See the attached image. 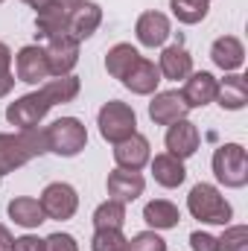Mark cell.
<instances>
[{
	"mask_svg": "<svg viewBox=\"0 0 248 251\" xmlns=\"http://www.w3.org/2000/svg\"><path fill=\"white\" fill-rule=\"evenodd\" d=\"M170 32H173V26H170V18L164 15V12H143L140 18H137V24H134V35H137V41L143 44V47H161L167 38H170Z\"/></svg>",
	"mask_w": 248,
	"mask_h": 251,
	"instance_id": "obj_12",
	"label": "cell"
},
{
	"mask_svg": "<svg viewBox=\"0 0 248 251\" xmlns=\"http://www.w3.org/2000/svg\"><path fill=\"white\" fill-rule=\"evenodd\" d=\"M216 85H219L216 76L207 73V70L190 73L184 79V91H181L187 108H204V105H210V102L216 100Z\"/></svg>",
	"mask_w": 248,
	"mask_h": 251,
	"instance_id": "obj_13",
	"label": "cell"
},
{
	"mask_svg": "<svg viewBox=\"0 0 248 251\" xmlns=\"http://www.w3.org/2000/svg\"><path fill=\"white\" fill-rule=\"evenodd\" d=\"M99 24H102V9H99V3H91V0H85L79 9H73L70 12V21H67V32L82 44L85 38H91L97 29H99Z\"/></svg>",
	"mask_w": 248,
	"mask_h": 251,
	"instance_id": "obj_17",
	"label": "cell"
},
{
	"mask_svg": "<svg viewBox=\"0 0 248 251\" xmlns=\"http://www.w3.org/2000/svg\"><path fill=\"white\" fill-rule=\"evenodd\" d=\"M210 59H213V64L219 70L231 73V70H240L243 67V62H246V47H243V41L237 35H222V38L213 41Z\"/></svg>",
	"mask_w": 248,
	"mask_h": 251,
	"instance_id": "obj_18",
	"label": "cell"
},
{
	"mask_svg": "<svg viewBox=\"0 0 248 251\" xmlns=\"http://www.w3.org/2000/svg\"><path fill=\"white\" fill-rule=\"evenodd\" d=\"M29 9H35V12H41V9H47V6H53V0H24Z\"/></svg>",
	"mask_w": 248,
	"mask_h": 251,
	"instance_id": "obj_38",
	"label": "cell"
},
{
	"mask_svg": "<svg viewBox=\"0 0 248 251\" xmlns=\"http://www.w3.org/2000/svg\"><path fill=\"white\" fill-rule=\"evenodd\" d=\"M158 70H161L164 79H173V82L187 79V76L193 73V56L187 53L184 44H170V47H164V53H161Z\"/></svg>",
	"mask_w": 248,
	"mask_h": 251,
	"instance_id": "obj_21",
	"label": "cell"
},
{
	"mask_svg": "<svg viewBox=\"0 0 248 251\" xmlns=\"http://www.w3.org/2000/svg\"><path fill=\"white\" fill-rule=\"evenodd\" d=\"M143 187H146V181H143L140 173L120 170V167H117L114 173H108V181H105L108 196H111L114 201H120V204H128V201H134L137 196H143Z\"/></svg>",
	"mask_w": 248,
	"mask_h": 251,
	"instance_id": "obj_16",
	"label": "cell"
},
{
	"mask_svg": "<svg viewBox=\"0 0 248 251\" xmlns=\"http://www.w3.org/2000/svg\"><path fill=\"white\" fill-rule=\"evenodd\" d=\"M15 249V237L9 234L6 225H0V251H12Z\"/></svg>",
	"mask_w": 248,
	"mask_h": 251,
	"instance_id": "obj_36",
	"label": "cell"
},
{
	"mask_svg": "<svg viewBox=\"0 0 248 251\" xmlns=\"http://www.w3.org/2000/svg\"><path fill=\"white\" fill-rule=\"evenodd\" d=\"M91 251H128L123 228H99L91 240Z\"/></svg>",
	"mask_w": 248,
	"mask_h": 251,
	"instance_id": "obj_29",
	"label": "cell"
},
{
	"mask_svg": "<svg viewBox=\"0 0 248 251\" xmlns=\"http://www.w3.org/2000/svg\"><path fill=\"white\" fill-rule=\"evenodd\" d=\"M143 219H146V225L152 231H170V228H178L181 210L167 199H155V201H149L143 207Z\"/></svg>",
	"mask_w": 248,
	"mask_h": 251,
	"instance_id": "obj_23",
	"label": "cell"
},
{
	"mask_svg": "<svg viewBox=\"0 0 248 251\" xmlns=\"http://www.w3.org/2000/svg\"><path fill=\"white\" fill-rule=\"evenodd\" d=\"M213 102H219L225 111H240V108H246V102H248L246 76H240V73H228V76L216 85V100H213Z\"/></svg>",
	"mask_w": 248,
	"mask_h": 251,
	"instance_id": "obj_20",
	"label": "cell"
},
{
	"mask_svg": "<svg viewBox=\"0 0 248 251\" xmlns=\"http://www.w3.org/2000/svg\"><path fill=\"white\" fill-rule=\"evenodd\" d=\"M152 158V149H149V140L143 134H131L120 143H114V161L120 170H131V173H140Z\"/></svg>",
	"mask_w": 248,
	"mask_h": 251,
	"instance_id": "obj_11",
	"label": "cell"
},
{
	"mask_svg": "<svg viewBox=\"0 0 248 251\" xmlns=\"http://www.w3.org/2000/svg\"><path fill=\"white\" fill-rule=\"evenodd\" d=\"M41 91L50 97L53 105H64V102H73V100L79 97L82 82H79V76H73V73H67V76H53V79H47V82L41 85Z\"/></svg>",
	"mask_w": 248,
	"mask_h": 251,
	"instance_id": "obj_25",
	"label": "cell"
},
{
	"mask_svg": "<svg viewBox=\"0 0 248 251\" xmlns=\"http://www.w3.org/2000/svg\"><path fill=\"white\" fill-rule=\"evenodd\" d=\"M170 9L181 24H201L210 12V3L207 0H170Z\"/></svg>",
	"mask_w": 248,
	"mask_h": 251,
	"instance_id": "obj_28",
	"label": "cell"
},
{
	"mask_svg": "<svg viewBox=\"0 0 248 251\" xmlns=\"http://www.w3.org/2000/svg\"><path fill=\"white\" fill-rule=\"evenodd\" d=\"M15 76H18V82H26V85H44L50 79V64H47L44 47H38V44L21 47L15 56Z\"/></svg>",
	"mask_w": 248,
	"mask_h": 251,
	"instance_id": "obj_9",
	"label": "cell"
},
{
	"mask_svg": "<svg viewBox=\"0 0 248 251\" xmlns=\"http://www.w3.org/2000/svg\"><path fill=\"white\" fill-rule=\"evenodd\" d=\"M85 0H53V6H59V9H64V12H73V9H79Z\"/></svg>",
	"mask_w": 248,
	"mask_h": 251,
	"instance_id": "obj_37",
	"label": "cell"
},
{
	"mask_svg": "<svg viewBox=\"0 0 248 251\" xmlns=\"http://www.w3.org/2000/svg\"><path fill=\"white\" fill-rule=\"evenodd\" d=\"M97 126H99V134L108 140V143H120L125 137H131L137 131V114L128 102L120 100H111L99 108L97 114Z\"/></svg>",
	"mask_w": 248,
	"mask_h": 251,
	"instance_id": "obj_5",
	"label": "cell"
},
{
	"mask_svg": "<svg viewBox=\"0 0 248 251\" xmlns=\"http://www.w3.org/2000/svg\"><path fill=\"white\" fill-rule=\"evenodd\" d=\"M213 176L219 184L240 190L248 184V155L240 143H222L213 152Z\"/></svg>",
	"mask_w": 248,
	"mask_h": 251,
	"instance_id": "obj_4",
	"label": "cell"
},
{
	"mask_svg": "<svg viewBox=\"0 0 248 251\" xmlns=\"http://www.w3.org/2000/svg\"><path fill=\"white\" fill-rule=\"evenodd\" d=\"M190 249L193 251H219V246H216V237H213V234L193 231V234H190Z\"/></svg>",
	"mask_w": 248,
	"mask_h": 251,
	"instance_id": "obj_34",
	"label": "cell"
},
{
	"mask_svg": "<svg viewBox=\"0 0 248 251\" xmlns=\"http://www.w3.org/2000/svg\"><path fill=\"white\" fill-rule=\"evenodd\" d=\"M67 21H70V12H64L59 6H47L35 12V38L47 41L59 32H67Z\"/></svg>",
	"mask_w": 248,
	"mask_h": 251,
	"instance_id": "obj_24",
	"label": "cell"
},
{
	"mask_svg": "<svg viewBox=\"0 0 248 251\" xmlns=\"http://www.w3.org/2000/svg\"><path fill=\"white\" fill-rule=\"evenodd\" d=\"M167 149H170V155H175V158H190V155H196V149H198V143H201V134H198V128L196 123H190V120H178V123H173L167 128Z\"/></svg>",
	"mask_w": 248,
	"mask_h": 251,
	"instance_id": "obj_15",
	"label": "cell"
},
{
	"mask_svg": "<svg viewBox=\"0 0 248 251\" xmlns=\"http://www.w3.org/2000/svg\"><path fill=\"white\" fill-rule=\"evenodd\" d=\"M219 251H246L248 249V228L246 225H231L225 228L222 237H216Z\"/></svg>",
	"mask_w": 248,
	"mask_h": 251,
	"instance_id": "obj_30",
	"label": "cell"
},
{
	"mask_svg": "<svg viewBox=\"0 0 248 251\" xmlns=\"http://www.w3.org/2000/svg\"><path fill=\"white\" fill-rule=\"evenodd\" d=\"M207 3H210V0H207Z\"/></svg>",
	"mask_w": 248,
	"mask_h": 251,
	"instance_id": "obj_40",
	"label": "cell"
},
{
	"mask_svg": "<svg viewBox=\"0 0 248 251\" xmlns=\"http://www.w3.org/2000/svg\"><path fill=\"white\" fill-rule=\"evenodd\" d=\"M137 59H140L137 47H131V44H114V47L108 50V56H105V70H108L114 79L123 82V76L134 67Z\"/></svg>",
	"mask_w": 248,
	"mask_h": 251,
	"instance_id": "obj_26",
	"label": "cell"
},
{
	"mask_svg": "<svg viewBox=\"0 0 248 251\" xmlns=\"http://www.w3.org/2000/svg\"><path fill=\"white\" fill-rule=\"evenodd\" d=\"M47 152L44 128H21V131H0V176L21 170L32 158Z\"/></svg>",
	"mask_w": 248,
	"mask_h": 251,
	"instance_id": "obj_1",
	"label": "cell"
},
{
	"mask_svg": "<svg viewBox=\"0 0 248 251\" xmlns=\"http://www.w3.org/2000/svg\"><path fill=\"white\" fill-rule=\"evenodd\" d=\"M44 140H47V152H56L62 158H76L88 146V128L76 117H62L44 128Z\"/></svg>",
	"mask_w": 248,
	"mask_h": 251,
	"instance_id": "obj_3",
	"label": "cell"
},
{
	"mask_svg": "<svg viewBox=\"0 0 248 251\" xmlns=\"http://www.w3.org/2000/svg\"><path fill=\"white\" fill-rule=\"evenodd\" d=\"M41 210H44V216L47 219H70L76 210H79V196H76V190L70 187L67 181H53V184H47L44 193H41Z\"/></svg>",
	"mask_w": 248,
	"mask_h": 251,
	"instance_id": "obj_7",
	"label": "cell"
},
{
	"mask_svg": "<svg viewBox=\"0 0 248 251\" xmlns=\"http://www.w3.org/2000/svg\"><path fill=\"white\" fill-rule=\"evenodd\" d=\"M44 53H47V64H50V76H67L79 64V41L70 32H59V35L47 38Z\"/></svg>",
	"mask_w": 248,
	"mask_h": 251,
	"instance_id": "obj_8",
	"label": "cell"
},
{
	"mask_svg": "<svg viewBox=\"0 0 248 251\" xmlns=\"http://www.w3.org/2000/svg\"><path fill=\"white\" fill-rule=\"evenodd\" d=\"M6 210H9V219H12L15 225H21V228H38L41 222H47V216H44V210H41V201L32 199V196H18V199H12Z\"/></svg>",
	"mask_w": 248,
	"mask_h": 251,
	"instance_id": "obj_22",
	"label": "cell"
},
{
	"mask_svg": "<svg viewBox=\"0 0 248 251\" xmlns=\"http://www.w3.org/2000/svg\"><path fill=\"white\" fill-rule=\"evenodd\" d=\"M50 108H53L50 97L38 88V91H32V94H26V97H18L15 102H9L6 120L12 126H18V131H21V128H38V123L47 117Z\"/></svg>",
	"mask_w": 248,
	"mask_h": 251,
	"instance_id": "obj_6",
	"label": "cell"
},
{
	"mask_svg": "<svg viewBox=\"0 0 248 251\" xmlns=\"http://www.w3.org/2000/svg\"><path fill=\"white\" fill-rule=\"evenodd\" d=\"M187 102L181 91H155L149 102V117L155 126H173L178 120H187Z\"/></svg>",
	"mask_w": 248,
	"mask_h": 251,
	"instance_id": "obj_10",
	"label": "cell"
},
{
	"mask_svg": "<svg viewBox=\"0 0 248 251\" xmlns=\"http://www.w3.org/2000/svg\"><path fill=\"white\" fill-rule=\"evenodd\" d=\"M128 251H167V240L155 231H140L128 240Z\"/></svg>",
	"mask_w": 248,
	"mask_h": 251,
	"instance_id": "obj_31",
	"label": "cell"
},
{
	"mask_svg": "<svg viewBox=\"0 0 248 251\" xmlns=\"http://www.w3.org/2000/svg\"><path fill=\"white\" fill-rule=\"evenodd\" d=\"M12 251H47V243L41 237H32V234H24L15 240V249Z\"/></svg>",
	"mask_w": 248,
	"mask_h": 251,
	"instance_id": "obj_35",
	"label": "cell"
},
{
	"mask_svg": "<svg viewBox=\"0 0 248 251\" xmlns=\"http://www.w3.org/2000/svg\"><path fill=\"white\" fill-rule=\"evenodd\" d=\"M149 167H152V176L161 187L173 190V187H181L187 178V170H184V161L170 155V152H161L155 158H149Z\"/></svg>",
	"mask_w": 248,
	"mask_h": 251,
	"instance_id": "obj_19",
	"label": "cell"
},
{
	"mask_svg": "<svg viewBox=\"0 0 248 251\" xmlns=\"http://www.w3.org/2000/svg\"><path fill=\"white\" fill-rule=\"evenodd\" d=\"M187 210L193 213V219L207 222V225H228L234 219V207L228 204V199L213 187V184H196L187 196Z\"/></svg>",
	"mask_w": 248,
	"mask_h": 251,
	"instance_id": "obj_2",
	"label": "cell"
},
{
	"mask_svg": "<svg viewBox=\"0 0 248 251\" xmlns=\"http://www.w3.org/2000/svg\"><path fill=\"white\" fill-rule=\"evenodd\" d=\"M123 225H125V204H120V201L108 199L94 210V228L97 231L99 228H123Z\"/></svg>",
	"mask_w": 248,
	"mask_h": 251,
	"instance_id": "obj_27",
	"label": "cell"
},
{
	"mask_svg": "<svg viewBox=\"0 0 248 251\" xmlns=\"http://www.w3.org/2000/svg\"><path fill=\"white\" fill-rule=\"evenodd\" d=\"M47 251H79V243H76V237H70V234H50L47 240Z\"/></svg>",
	"mask_w": 248,
	"mask_h": 251,
	"instance_id": "obj_33",
	"label": "cell"
},
{
	"mask_svg": "<svg viewBox=\"0 0 248 251\" xmlns=\"http://www.w3.org/2000/svg\"><path fill=\"white\" fill-rule=\"evenodd\" d=\"M123 85L131 94H137V97H149V94H155L158 85H161V70H158V64L152 62V59H143V56H140V59L134 62V67L123 76Z\"/></svg>",
	"mask_w": 248,
	"mask_h": 251,
	"instance_id": "obj_14",
	"label": "cell"
},
{
	"mask_svg": "<svg viewBox=\"0 0 248 251\" xmlns=\"http://www.w3.org/2000/svg\"><path fill=\"white\" fill-rule=\"evenodd\" d=\"M0 178H3V176H0Z\"/></svg>",
	"mask_w": 248,
	"mask_h": 251,
	"instance_id": "obj_41",
	"label": "cell"
},
{
	"mask_svg": "<svg viewBox=\"0 0 248 251\" xmlns=\"http://www.w3.org/2000/svg\"><path fill=\"white\" fill-rule=\"evenodd\" d=\"M0 3H3V0H0Z\"/></svg>",
	"mask_w": 248,
	"mask_h": 251,
	"instance_id": "obj_39",
	"label": "cell"
},
{
	"mask_svg": "<svg viewBox=\"0 0 248 251\" xmlns=\"http://www.w3.org/2000/svg\"><path fill=\"white\" fill-rule=\"evenodd\" d=\"M15 88V73H12V50L0 41V97H6Z\"/></svg>",
	"mask_w": 248,
	"mask_h": 251,
	"instance_id": "obj_32",
	"label": "cell"
}]
</instances>
